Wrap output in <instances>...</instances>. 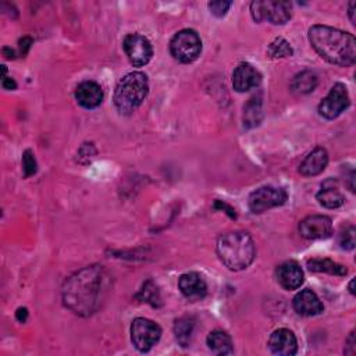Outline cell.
Returning a JSON list of instances; mask_svg holds the SVG:
<instances>
[{
	"label": "cell",
	"instance_id": "cell-1",
	"mask_svg": "<svg viewBox=\"0 0 356 356\" xmlns=\"http://www.w3.org/2000/svg\"><path fill=\"white\" fill-rule=\"evenodd\" d=\"M108 288L103 266H88L68 277L63 285V303L78 316H90L102 305Z\"/></svg>",
	"mask_w": 356,
	"mask_h": 356
},
{
	"label": "cell",
	"instance_id": "cell-2",
	"mask_svg": "<svg viewBox=\"0 0 356 356\" xmlns=\"http://www.w3.org/2000/svg\"><path fill=\"white\" fill-rule=\"evenodd\" d=\"M312 47L328 63L349 67L356 61V39L352 33L327 25H313L309 29Z\"/></svg>",
	"mask_w": 356,
	"mask_h": 356
},
{
	"label": "cell",
	"instance_id": "cell-3",
	"mask_svg": "<svg viewBox=\"0 0 356 356\" xmlns=\"http://www.w3.org/2000/svg\"><path fill=\"white\" fill-rule=\"evenodd\" d=\"M216 250L221 263L232 271L248 268L256 256L254 242L245 231L222 234L217 241Z\"/></svg>",
	"mask_w": 356,
	"mask_h": 356
},
{
	"label": "cell",
	"instance_id": "cell-4",
	"mask_svg": "<svg viewBox=\"0 0 356 356\" xmlns=\"http://www.w3.org/2000/svg\"><path fill=\"white\" fill-rule=\"evenodd\" d=\"M149 93L147 76L140 71L124 75L115 85L114 104L121 114L135 111Z\"/></svg>",
	"mask_w": 356,
	"mask_h": 356
},
{
	"label": "cell",
	"instance_id": "cell-5",
	"mask_svg": "<svg viewBox=\"0 0 356 356\" xmlns=\"http://www.w3.org/2000/svg\"><path fill=\"white\" fill-rule=\"evenodd\" d=\"M170 51L179 63L195 61L202 51L200 36L193 29H182L177 32L170 42Z\"/></svg>",
	"mask_w": 356,
	"mask_h": 356
},
{
	"label": "cell",
	"instance_id": "cell-6",
	"mask_svg": "<svg viewBox=\"0 0 356 356\" xmlns=\"http://www.w3.org/2000/svg\"><path fill=\"white\" fill-rule=\"evenodd\" d=\"M250 14L256 22L268 21L274 25H282L292 15V4L289 1L256 0L250 3Z\"/></svg>",
	"mask_w": 356,
	"mask_h": 356
},
{
	"label": "cell",
	"instance_id": "cell-7",
	"mask_svg": "<svg viewBox=\"0 0 356 356\" xmlns=\"http://www.w3.org/2000/svg\"><path fill=\"white\" fill-rule=\"evenodd\" d=\"M161 328L153 320L138 317L131 324V341L139 352L150 350L160 339Z\"/></svg>",
	"mask_w": 356,
	"mask_h": 356
},
{
	"label": "cell",
	"instance_id": "cell-8",
	"mask_svg": "<svg viewBox=\"0 0 356 356\" xmlns=\"http://www.w3.org/2000/svg\"><path fill=\"white\" fill-rule=\"evenodd\" d=\"M286 199H288V193L285 189L278 188V186L266 185V186L257 188L256 191H253L249 195L248 206L252 213L259 214L268 209L284 204L286 202Z\"/></svg>",
	"mask_w": 356,
	"mask_h": 356
},
{
	"label": "cell",
	"instance_id": "cell-9",
	"mask_svg": "<svg viewBox=\"0 0 356 356\" xmlns=\"http://www.w3.org/2000/svg\"><path fill=\"white\" fill-rule=\"evenodd\" d=\"M349 103L350 100L346 86L337 82L318 104V114L327 120H334L349 107Z\"/></svg>",
	"mask_w": 356,
	"mask_h": 356
},
{
	"label": "cell",
	"instance_id": "cell-10",
	"mask_svg": "<svg viewBox=\"0 0 356 356\" xmlns=\"http://www.w3.org/2000/svg\"><path fill=\"white\" fill-rule=\"evenodd\" d=\"M124 51L135 67H142L147 64L153 56V47L150 40L140 33H129L122 42Z\"/></svg>",
	"mask_w": 356,
	"mask_h": 356
},
{
	"label": "cell",
	"instance_id": "cell-11",
	"mask_svg": "<svg viewBox=\"0 0 356 356\" xmlns=\"http://www.w3.org/2000/svg\"><path fill=\"white\" fill-rule=\"evenodd\" d=\"M299 232L306 239H324L332 234V221L327 216H309L300 221Z\"/></svg>",
	"mask_w": 356,
	"mask_h": 356
},
{
	"label": "cell",
	"instance_id": "cell-12",
	"mask_svg": "<svg viewBox=\"0 0 356 356\" xmlns=\"http://www.w3.org/2000/svg\"><path fill=\"white\" fill-rule=\"evenodd\" d=\"M261 82V74L249 63H241L232 72V86L236 92H248L257 88Z\"/></svg>",
	"mask_w": 356,
	"mask_h": 356
},
{
	"label": "cell",
	"instance_id": "cell-13",
	"mask_svg": "<svg viewBox=\"0 0 356 356\" xmlns=\"http://www.w3.org/2000/svg\"><path fill=\"white\" fill-rule=\"evenodd\" d=\"M178 286L182 295L192 302L202 300L207 293V284L204 278L196 271L182 274L178 280Z\"/></svg>",
	"mask_w": 356,
	"mask_h": 356
},
{
	"label": "cell",
	"instance_id": "cell-14",
	"mask_svg": "<svg viewBox=\"0 0 356 356\" xmlns=\"http://www.w3.org/2000/svg\"><path fill=\"white\" fill-rule=\"evenodd\" d=\"M268 348L274 355L292 356L298 352V341L291 330L278 328L271 334L268 339Z\"/></svg>",
	"mask_w": 356,
	"mask_h": 356
},
{
	"label": "cell",
	"instance_id": "cell-15",
	"mask_svg": "<svg viewBox=\"0 0 356 356\" xmlns=\"http://www.w3.org/2000/svg\"><path fill=\"white\" fill-rule=\"evenodd\" d=\"M303 270L295 260H288L277 268V281L288 291L298 289L303 284Z\"/></svg>",
	"mask_w": 356,
	"mask_h": 356
},
{
	"label": "cell",
	"instance_id": "cell-16",
	"mask_svg": "<svg viewBox=\"0 0 356 356\" xmlns=\"http://www.w3.org/2000/svg\"><path fill=\"white\" fill-rule=\"evenodd\" d=\"M292 305L298 314L307 316V317L320 314L324 310V306H323V302L320 300V298L316 295V292H313L309 288L298 292L293 298Z\"/></svg>",
	"mask_w": 356,
	"mask_h": 356
},
{
	"label": "cell",
	"instance_id": "cell-17",
	"mask_svg": "<svg viewBox=\"0 0 356 356\" xmlns=\"http://www.w3.org/2000/svg\"><path fill=\"white\" fill-rule=\"evenodd\" d=\"M76 102L85 108H95L103 100V90L99 83L93 81H83L75 89Z\"/></svg>",
	"mask_w": 356,
	"mask_h": 356
},
{
	"label": "cell",
	"instance_id": "cell-18",
	"mask_svg": "<svg viewBox=\"0 0 356 356\" xmlns=\"http://www.w3.org/2000/svg\"><path fill=\"white\" fill-rule=\"evenodd\" d=\"M328 163V153L324 147L317 146L314 147L300 163L299 165V172L305 177H313L318 175L320 172L324 171Z\"/></svg>",
	"mask_w": 356,
	"mask_h": 356
},
{
	"label": "cell",
	"instance_id": "cell-19",
	"mask_svg": "<svg viewBox=\"0 0 356 356\" xmlns=\"http://www.w3.org/2000/svg\"><path fill=\"white\" fill-rule=\"evenodd\" d=\"M318 203L327 209H338L343 204L345 197L338 191V184L334 179H327L323 185L320 192L316 195Z\"/></svg>",
	"mask_w": 356,
	"mask_h": 356
},
{
	"label": "cell",
	"instance_id": "cell-20",
	"mask_svg": "<svg viewBox=\"0 0 356 356\" xmlns=\"http://www.w3.org/2000/svg\"><path fill=\"white\" fill-rule=\"evenodd\" d=\"M206 343L209 349L216 355H231L234 352V345L231 337L220 330L211 331L207 335Z\"/></svg>",
	"mask_w": 356,
	"mask_h": 356
},
{
	"label": "cell",
	"instance_id": "cell-21",
	"mask_svg": "<svg viewBox=\"0 0 356 356\" xmlns=\"http://www.w3.org/2000/svg\"><path fill=\"white\" fill-rule=\"evenodd\" d=\"M261 117H263L261 96L254 95L243 106V127H246V128L257 127L261 121Z\"/></svg>",
	"mask_w": 356,
	"mask_h": 356
},
{
	"label": "cell",
	"instance_id": "cell-22",
	"mask_svg": "<svg viewBox=\"0 0 356 356\" xmlns=\"http://www.w3.org/2000/svg\"><path fill=\"white\" fill-rule=\"evenodd\" d=\"M317 82H318L317 75L313 71L306 70L295 75V78L291 82V89L298 95H306L314 90V88L317 86Z\"/></svg>",
	"mask_w": 356,
	"mask_h": 356
},
{
	"label": "cell",
	"instance_id": "cell-23",
	"mask_svg": "<svg viewBox=\"0 0 356 356\" xmlns=\"http://www.w3.org/2000/svg\"><path fill=\"white\" fill-rule=\"evenodd\" d=\"M307 267L310 271L316 273H327L332 275H345L346 274V267L330 260V259H310L307 260Z\"/></svg>",
	"mask_w": 356,
	"mask_h": 356
},
{
	"label": "cell",
	"instance_id": "cell-24",
	"mask_svg": "<svg viewBox=\"0 0 356 356\" xmlns=\"http://www.w3.org/2000/svg\"><path fill=\"white\" fill-rule=\"evenodd\" d=\"M193 327H195V321L189 317H182V318H178L175 321L174 334H175V338H177V341L179 342L181 346L186 348L189 345Z\"/></svg>",
	"mask_w": 356,
	"mask_h": 356
},
{
	"label": "cell",
	"instance_id": "cell-25",
	"mask_svg": "<svg viewBox=\"0 0 356 356\" xmlns=\"http://www.w3.org/2000/svg\"><path fill=\"white\" fill-rule=\"evenodd\" d=\"M293 54V49L284 38H275L267 47V56L270 58H285Z\"/></svg>",
	"mask_w": 356,
	"mask_h": 356
},
{
	"label": "cell",
	"instance_id": "cell-26",
	"mask_svg": "<svg viewBox=\"0 0 356 356\" xmlns=\"http://www.w3.org/2000/svg\"><path fill=\"white\" fill-rule=\"evenodd\" d=\"M136 298L140 299V300H143V302L150 303L152 306H160V303H161L159 289H157V286L153 284V281H147V282L143 285V288L138 292Z\"/></svg>",
	"mask_w": 356,
	"mask_h": 356
},
{
	"label": "cell",
	"instance_id": "cell-27",
	"mask_svg": "<svg viewBox=\"0 0 356 356\" xmlns=\"http://www.w3.org/2000/svg\"><path fill=\"white\" fill-rule=\"evenodd\" d=\"M338 242L341 245L342 249L345 250H352L355 248L356 243V229L353 225L345 227L341 232H339V238Z\"/></svg>",
	"mask_w": 356,
	"mask_h": 356
},
{
	"label": "cell",
	"instance_id": "cell-28",
	"mask_svg": "<svg viewBox=\"0 0 356 356\" xmlns=\"http://www.w3.org/2000/svg\"><path fill=\"white\" fill-rule=\"evenodd\" d=\"M22 167L25 177H31L36 172V160L33 157V153L28 149L22 154Z\"/></svg>",
	"mask_w": 356,
	"mask_h": 356
},
{
	"label": "cell",
	"instance_id": "cell-29",
	"mask_svg": "<svg viewBox=\"0 0 356 356\" xmlns=\"http://www.w3.org/2000/svg\"><path fill=\"white\" fill-rule=\"evenodd\" d=\"M231 1H224V0H217V1H210L207 6H209V10L213 15L216 17H224L227 14V11L229 10L231 7Z\"/></svg>",
	"mask_w": 356,
	"mask_h": 356
},
{
	"label": "cell",
	"instance_id": "cell-30",
	"mask_svg": "<svg viewBox=\"0 0 356 356\" xmlns=\"http://www.w3.org/2000/svg\"><path fill=\"white\" fill-rule=\"evenodd\" d=\"M214 209H218V210H224L231 218H236V214H235V210L229 206V204H227L225 202H221V200H216V203H214Z\"/></svg>",
	"mask_w": 356,
	"mask_h": 356
},
{
	"label": "cell",
	"instance_id": "cell-31",
	"mask_svg": "<svg viewBox=\"0 0 356 356\" xmlns=\"http://www.w3.org/2000/svg\"><path fill=\"white\" fill-rule=\"evenodd\" d=\"M31 44H32V39L28 38V36H25V38H22V39L19 40V50H21V54H22V56H25V54L28 53Z\"/></svg>",
	"mask_w": 356,
	"mask_h": 356
},
{
	"label": "cell",
	"instance_id": "cell-32",
	"mask_svg": "<svg viewBox=\"0 0 356 356\" xmlns=\"http://www.w3.org/2000/svg\"><path fill=\"white\" fill-rule=\"evenodd\" d=\"M1 86L4 89H8V90H14L17 88V83L13 78H8V76H3L1 78Z\"/></svg>",
	"mask_w": 356,
	"mask_h": 356
},
{
	"label": "cell",
	"instance_id": "cell-33",
	"mask_svg": "<svg viewBox=\"0 0 356 356\" xmlns=\"http://www.w3.org/2000/svg\"><path fill=\"white\" fill-rule=\"evenodd\" d=\"M15 316H17V320H18V321L24 323V321L26 320V317H28V310H26L25 307H19V309L17 310Z\"/></svg>",
	"mask_w": 356,
	"mask_h": 356
},
{
	"label": "cell",
	"instance_id": "cell-34",
	"mask_svg": "<svg viewBox=\"0 0 356 356\" xmlns=\"http://www.w3.org/2000/svg\"><path fill=\"white\" fill-rule=\"evenodd\" d=\"M355 8H356V1H350L348 10H349V17H350L352 24H355V21H356V18H355Z\"/></svg>",
	"mask_w": 356,
	"mask_h": 356
},
{
	"label": "cell",
	"instance_id": "cell-35",
	"mask_svg": "<svg viewBox=\"0 0 356 356\" xmlns=\"http://www.w3.org/2000/svg\"><path fill=\"white\" fill-rule=\"evenodd\" d=\"M353 286H355V280H352V281L349 282V292H350L352 295H355V288H353Z\"/></svg>",
	"mask_w": 356,
	"mask_h": 356
}]
</instances>
